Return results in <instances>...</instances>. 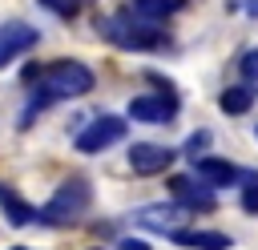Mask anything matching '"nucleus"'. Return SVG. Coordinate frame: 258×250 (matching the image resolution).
I'll list each match as a JSON object with an SVG mask.
<instances>
[{"label":"nucleus","instance_id":"f8f14e48","mask_svg":"<svg viewBox=\"0 0 258 250\" xmlns=\"http://www.w3.org/2000/svg\"><path fill=\"white\" fill-rule=\"evenodd\" d=\"M177 246H189V250H230L234 242L226 238V234H218V230H177V234H169Z\"/></svg>","mask_w":258,"mask_h":250},{"label":"nucleus","instance_id":"f03ea898","mask_svg":"<svg viewBox=\"0 0 258 250\" xmlns=\"http://www.w3.org/2000/svg\"><path fill=\"white\" fill-rule=\"evenodd\" d=\"M89 202H93L89 181H85V177H69V181H60V190L40 206V222H44V226H69V222H77V218L89 210Z\"/></svg>","mask_w":258,"mask_h":250},{"label":"nucleus","instance_id":"9b49d317","mask_svg":"<svg viewBox=\"0 0 258 250\" xmlns=\"http://www.w3.org/2000/svg\"><path fill=\"white\" fill-rule=\"evenodd\" d=\"M0 210L8 214V222H12V226H32V222H40V210H36V206H28V202H24L12 185H4V181H0Z\"/></svg>","mask_w":258,"mask_h":250},{"label":"nucleus","instance_id":"7ed1b4c3","mask_svg":"<svg viewBox=\"0 0 258 250\" xmlns=\"http://www.w3.org/2000/svg\"><path fill=\"white\" fill-rule=\"evenodd\" d=\"M93 89V69H85L81 60H52L40 73V93L60 101V97H85Z\"/></svg>","mask_w":258,"mask_h":250},{"label":"nucleus","instance_id":"1a4fd4ad","mask_svg":"<svg viewBox=\"0 0 258 250\" xmlns=\"http://www.w3.org/2000/svg\"><path fill=\"white\" fill-rule=\"evenodd\" d=\"M129 165H133V173H161V169L173 165V149H165L157 141H133Z\"/></svg>","mask_w":258,"mask_h":250},{"label":"nucleus","instance_id":"ddd939ff","mask_svg":"<svg viewBox=\"0 0 258 250\" xmlns=\"http://www.w3.org/2000/svg\"><path fill=\"white\" fill-rule=\"evenodd\" d=\"M254 97H258L254 85H230V89L218 97V105H222V113H246V109L254 105Z\"/></svg>","mask_w":258,"mask_h":250},{"label":"nucleus","instance_id":"39448f33","mask_svg":"<svg viewBox=\"0 0 258 250\" xmlns=\"http://www.w3.org/2000/svg\"><path fill=\"white\" fill-rule=\"evenodd\" d=\"M36 40H40V36H36L32 24H24V20H4V24H0V69L12 65L20 52H28Z\"/></svg>","mask_w":258,"mask_h":250},{"label":"nucleus","instance_id":"20e7f679","mask_svg":"<svg viewBox=\"0 0 258 250\" xmlns=\"http://www.w3.org/2000/svg\"><path fill=\"white\" fill-rule=\"evenodd\" d=\"M129 133V125H125V117H113V113H101V117H93L81 133H77V149L81 153H101V149H109L113 141H121Z\"/></svg>","mask_w":258,"mask_h":250},{"label":"nucleus","instance_id":"f3484780","mask_svg":"<svg viewBox=\"0 0 258 250\" xmlns=\"http://www.w3.org/2000/svg\"><path fill=\"white\" fill-rule=\"evenodd\" d=\"M202 145H210V133H206V129H198V133L185 141V153H189V161H198V149H202Z\"/></svg>","mask_w":258,"mask_h":250},{"label":"nucleus","instance_id":"6e6552de","mask_svg":"<svg viewBox=\"0 0 258 250\" xmlns=\"http://www.w3.org/2000/svg\"><path fill=\"white\" fill-rule=\"evenodd\" d=\"M133 222L137 226H145V230H157V234H177L181 230V222H185V210L173 202V206H141V210H133Z\"/></svg>","mask_w":258,"mask_h":250},{"label":"nucleus","instance_id":"423d86ee","mask_svg":"<svg viewBox=\"0 0 258 250\" xmlns=\"http://www.w3.org/2000/svg\"><path fill=\"white\" fill-rule=\"evenodd\" d=\"M173 113H177V97L173 93H153V97H133L129 101V117L133 121H145V125L173 121Z\"/></svg>","mask_w":258,"mask_h":250},{"label":"nucleus","instance_id":"aec40b11","mask_svg":"<svg viewBox=\"0 0 258 250\" xmlns=\"http://www.w3.org/2000/svg\"><path fill=\"white\" fill-rule=\"evenodd\" d=\"M12 250H28V246H12Z\"/></svg>","mask_w":258,"mask_h":250},{"label":"nucleus","instance_id":"dca6fc26","mask_svg":"<svg viewBox=\"0 0 258 250\" xmlns=\"http://www.w3.org/2000/svg\"><path fill=\"white\" fill-rule=\"evenodd\" d=\"M40 4H44V8H52V12H56V16H64V20L81 12V0H40Z\"/></svg>","mask_w":258,"mask_h":250},{"label":"nucleus","instance_id":"6ab92c4d","mask_svg":"<svg viewBox=\"0 0 258 250\" xmlns=\"http://www.w3.org/2000/svg\"><path fill=\"white\" fill-rule=\"evenodd\" d=\"M121 250H149L141 238H121Z\"/></svg>","mask_w":258,"mask_h":250},{"label":"nucleus","instance_id":"9d476101","mask_svg":"<svg viewBox=\"0 0 258 250\" xmlns=\"http://www.w3.org/2000/svg\"><path fill=\"white\" fill-rule=\"evenodd\" d=\"M194 173H198V181H206L210 190H214V185H230V181L246 177L234 161H222V157H198V161H194Z\"/></svg>","mask_w":258,"mask_h":250},{"label":"nucleus","instance_id":"0eeeda50","mask_svg":"<svg viewBox=\"0 0 258 250\" xmlns=\"http://www.w3.org/2000/svg\"><path fill=\"white\" fill-rule=\"evenodd\" d=\"M169 194H173V202H177L181 210H214V206H218L214 190H210L206 181H194V177H185V173L169 177Z\"/></svg>","mask_w":258,"mask_h":250},{"label":"nucleus","instance_id":"a211bd4d","mask_svg":"<svg viewBox=\"0 0 258 250\" xmlns=\"http://www.w3.org/2000/svg\"><path fill=\"white\" fill-rule=\"evenodd\" d=\"M242 73H246V81H258V48H250L242 56Z\"/></svg>","mask_w":258,"mask_h":250},{"label":"nucleus","instance_id":"2eb2a0df","mask_svg":"<svg viewBox=\"0 0 258 250\" xmlns=\"http://www.w3.org/2000/svg\"><path fill=\"white\" fill-rule=\"evenodd\" d=\"M242 210L258 214V177H250V173H246V185H242Z\"/></svg>","mask_w":258,"mask_h":250},{"label":"nucleus","instance_id":"4468645a","mask_svg":"<svg viewBox=\"0 0 258 250\" xmlns=\"http://www.w3.org/2000/svg\"><path fill=\"white\" fill-rule=\"evenodd\" d=\"M185 0H133V12L137 16H149V20H161V16H173L181 12Z\"/></svg>","mask_w":258,"mask_h":250},{"label":"nucleus","instance_id":"f257e3e1","mask_svg":"<svg viewBox=\"0 0 258 250\" xmlns=\"http://www.w3.org/2000/svg\"><path fill=\"white\" fill-rule=\"evenodd\" d=\"M101 36L113 40V44H121V48H133V52H141V48H161V44L169 40L165 28H157L153 20H137V16H129V12L105 16V20H101Z\"/></svg>","mask_w":258,"mask_h":250}]
</instances>
